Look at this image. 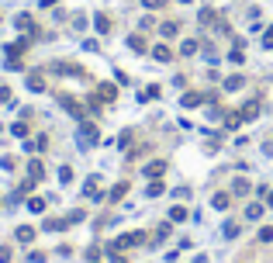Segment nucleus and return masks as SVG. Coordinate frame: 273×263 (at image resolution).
Returning <instances> with one entry per match:
<instances>
[{
    "label": "nucleus",
    "instance_id": "f257e3e1",
    "mask_svg": "<svg viewBox=\"0 0 273 263\" xmlns=\"http://www.w3.org/2000/svg\"><path fill=\"white\" fill-rule=\"evenodd\" d=\"M56 101H59V108H63L66 115H73L76 122H87V104H80V101H76L73 94H59Z\"/></svg>",
    "mask_w": 273,
    "mask_h": 263
},
{
    "label": "nucleus",
    "instance_id": "f03ea898",
    "mask_svg": "<svg viewBox=\"0 0 273 263\" xmlns=\"http://www.w3.org/2000/svg\"><path fill=\"white\" fill-rule=\"evenodd\" d=\"M93 97H97L100 104H114V101H118V83H114V80H107V83H97Z\"/></svg>",
    "mask_w": 273,
    "mask_h": 263
},
{
    "label": "nucleus",
    "instance_id": "7ed1b4c3",
    "mask_svg": "<svg viewBox=\"0 0 273 263\" xmlns=\"http://www.w3.org/2000/svg\"><path fill=\"white\" fill-rule=\"evenodd\" d=\"M166 173H170V163H166V159H152V163L142 166V177H145V180H159V177H166Z\"/></svg>",
    "mask_w": 273,
    "mask_h": 263
},
{
    "label": "nucleus",
    "instance_id": "20e7f679",
    "mask_svg": "<svg viewBox=\"0 0 273 263\" xmlns=\"http://www.w3.org/2000/svg\"><path fill=\"white\" fill-rule=\"evenodd\" d=\"M49 73H56V76H80V80H90L87 69H80L76 63H52L49 66Z\"/></svg>",
    "mask_w": 273,
    "mask_h": 263
},
{
    "label": "nucleus",
    "instance_id": "39448f33",
    "mask_svg": "<svg viewBox=\"0 0 273 263\" xmlns=\"http://www.w3.org/2000/svg\"><path fill=\"white\" fill-rule=\"evenodd\" d=\"M100 138V129L93 122H80V145H97Z\"/></svg>",
    "mask_w": 273,
    "mask_h": 263
},
{
    "label": "nucleus",
    "instance_id": "423d86ee",
    "mask_svg": "<svg viewBox=\"0 0 273 263\" xmlns=\"http://www.w3.org/2000/svg\"><path fill=\"white\" fill-rule=\"evenodd\" d=\"M93 28H97V35H111V31H114L111 14H107V10H97V14H93Z\"/></svg>",
    "mask_w": 273,
    "mask_h": 263
},
{
    "label": "nucleus",
    "instance_id": "0eeeda50",
    "mask_svg": "<svg viewBox=\"0 0 273 263\" xmlns=\"http://www.w3.org/2000/svg\"><path fill=\"white\" fill-rule=\"evenodd\" d=\"M246 83H249V76H246V73H232V76H225V83H221V87H225V94H235V90H242Z\"/></svg>",
    "mask_w": 273,
    "mask_h": 263
},
{
    "label": "nucleus",
    "instance_id": "6e6552de",
    "mask_svg": "<svg viewBox=\"0 0 273 263\" xmlns=\"http://www.w3.org/2000/svg\"><path fill=\"white\" fill-rule=\"evenodd\" d=\"M204 101H207V94H201V90H187V94L180 97V108H187V111H190V108H201Z\"/></svg>",
    "mask_w": 273,
    "mask_h": 263
},
{
    "label": "nucleus",
    "instance_id": "1a4fd4ad",
    "mask_svg": "<svg viewBox=\"0 0 273 263\" xmlns=\"http://www.w3.org/2000/svg\"><path fill=\"white\" fill-rule=\"evenodd\" d=\"M128 49H132V52H138V56H145V52H152L142 31H135V35H128Z\"/></svg>",
    "mask_w": 273,
    "mask_h": 263
},
{
    "label": "nucleus",
    "instance_id": "9d476101",
    "mask_svg": "<svg viewBox=\"0 0 273 263\" xmlns=\"http://www.w3.org/2000/svg\"><path fill=\"white\" fill-rule=\"evenodd\" d=\"M152 59H156V63H170V59H173L170 42H156V45H152Z\"/></svg>",
    "mask_w": 273,
    "mask_h": 263
},
{
    "label": "nucleus",
    "instance_id": "9b49d317",
    "mask_svg": "<svg viewBox=\"0 0 273 263\" xmlns=\"http://www.w3.org/2000/svg\"><path fill=\"white\" fill-rule=\"evenodd\" d=\"M159 94H163V87L159 83H149L145 90H138V104H152V101H159Z\"/></svg>",
    "mask_w": 273,
    "mask_h": 263
},
{
    "label": "nucleus",
    "instance_id": "f8f14e48",
    "mask_svg": "<svg viewBox=\"0 0 273 263\" xmlns=\"http://www.w3.org/2000/svg\"><path fill=\"white\" fill-rule=\"evenodd\" d=\"M128 191H132V184H128V180H118V184H114V187L107 191V201H111V204H118V201L128 194Z\"/></svg>",
    "mask_w": 273,
    "mask_h": 263
},
{
    "label": "nucleus",
    "instance_id": "ddd939ff",
    "mask_svg": "<svg viewBox=\"0 0 273 263\" xmlns=\"http://www.w3.org/2000/svg\"><path fill=\"white\" fill-rule=\"evenodd\" d=\"M24 83H28V90L42 94V90H45V73H38V69H35V73H28V76H24Z\"/></svg>",
    "mask_w": 273,
    "mask_h": 263
},
{
    "label": "nucleus",
    "instance_id": "4468645a",
    "mask_svg": "<svg viewBox=\"0 0 273 263\" xmlns=\"http://www.w3.org/2000/svg\"><path fill=\"white\" fill-rule=\"evenodd\" d=\"M28 177L31 180H45V166H42L38 156H28Z\"/></svg>",
    "mask_w": 273,
    "mask_h": 263
},
{
    "label": "nucleus",
    "instance_id": "2eb2a0df",
    "mask_svg": "<svg viewBox=\"0 0 273 263\" xmlns=\"http://www.w3.org/2000/svg\"><path fill=\"white\" fill-rule=\"evenodd\" d=\"M263 211H267V201H249V204H246V218H249V222H260Z\"/></svg>",
    "mask_w": 273,
    "mask_h": 263
},
{
    "label": "nucleus",
    "instance_id": "dca6fc26",
    "mask_svg": "<svg viewBox=\"0 0 273 263\" xmlns=\"http://www.w3.org/2000/svg\"><path fill=\"white\" fill-rule=\"evenodd\" d=\"M211 208L228 211V208H232V194H228V191H214V197H211Z\"/></svg>",
    "mask_w": 273,
    "mask_h": 263
},
{
    "label": "nucleus",
    "instance_id": "f3484780",
    "mask_svg": "<svg viewBox=\"0 0 273 263\" xmlns=\"http://www.w3.org/2000/svg\"><path fill=\"white\" fill-rule=\"evenodd\" d=\"M10 135H14V138H21V142H24V138H31V125H28V122H21V118H17V122H10Z\"/></svg>",
    "mask_w": 273,
    "mask_h": 263
},
{
    "label": "nucleus",
    "instance_id": "a211bd4d",
    "mask_svg": "<svg viewBox=\"0 0 273 263\" xmlns=\"http://www.w3.org/2000/svg\"><path fill=\"white\" fill-rule=\"evenodd\" d=\"M14 24H17L21 31H31V38L38 35V28H35V17H31V14H17V17H14Z\"/></svg>",
    "mask_w": 273,
    "mask_h": 263
},
{
    "label": "nucleus",
    "instance_id": "6ab92c4d",
    "mask_svg": "<svg viewBox=\"0 0 273 263\" xmlns=\"http://www.w3.org/2000/svg\"><path fill=\"white\" fill-rule=\"evenodd\" d=\"M35 236H38V229H35V225H17V232H14V239H17V243H35Z\"/></svg>",
    "mask_w": 273,
    "mask_h": 263
},
{
    "label": "nucleus",
    "instance_id": "aec40b11",
    "mask_svg": "<svg viewBox=\"0 0 273 263\" xmlns=\"http://www.w3.org/2000/svg\"><path fill=\"white\" fill-rule=\"evenodd\" d=\"M166 236H173V222H163V225L152 232V239H149V243H152V246H159V243H166Z\"/></svg>",
    "mask_w": 273,
    "mask_h": 263
},
{
    "label": "nucleus",
    "instance_id": "412c9836",
    "mask_svg": "<svg viewBox=\"0 0 273 263\" xmlns=\"http://www.w3.org/2000/svg\"><path fill=\"white\" fill-rule=\"evenodd\" d=\"M159 35L163 38H177L180 35V21H159Z\"/></svg>",
    "mask_w": 273,
    "mask_h": 263
},
{
    "label": "nucleus",
    "instance_id": "4be33fe9",
    "mask_svg": "<svg viewBox=\"0 0 273 263\" xmlns=\"http://www.w3.org/2000/svg\"><path fill=\"white\" fill-rule=\"evenodd\" d=\"M197 52H201V42H197V38H183V42H180V56L190 59V56H197Z\"/></svg>",
    "mask_w": 273,
    "mask_h": 263
},
{
    "label": "nucleus",
    "instance_id": "5701e85b",
    "mask_svg": "<svg viewBox=\"0 0 273 263\" xmlns=\"http://www.w3.org/2000/svg\"><path fill=\"white\" fill-rule=\"evenodd\" d=\"M242 122H246V118H242V111H225V132H235Z\"/></svg>",
    "mask_w": 273,
    "mask_h": 263
},
{
    "label": "nucleus",
    "instance_id": "b1692460",
    "mask_svg": "<svg viewBox=\"0 0 273 263\" xmlns=\"http://www.w3.org/2000/svg\"><path fill=\"white\" fill-rule=\"evenodd\" d=\"M249 191H253V184H249L246 177H235V180H232V194L246 197V194H249Z\"/></svg>",
    "mask_w": 273,
    "mask_h": 263
},
{
    "label": "nucleus",
    "instance_id": "393cba45",
    "mask_svg": "<svg viewBox=\"0 0 273 263\" xmlns=\"http://www.w3.org/2000/svg\"><path fill=\"white\" fill-rule=\"evenodd\" d=\"M197 21H201V24H218L221 17H218V10H211V7H201V10H197Z\"/></svg>",
    "mask_w": 273,
    "mask_h": 263
},
{
    "label": "nucleus",
    "instance_id": "a878e982",
    "mask_svg": "<svg viewBox=\"0 0 273 263\" xmlns=\"http://www.w3.org/2000/svg\"><path fill=\"white\" fill-rule=\"evenodd\" d=\"M163 194H166V180H152L145 187V197H163Z\"/></svg>",
    "mask_w": 273,
    "mask_h": 263
},
{
    "label": "nucleus",
    "instance_id": "bb28decb",
    "mask_svg": "<svg viewBox=\"0 0 273 263\" xmlns=\"http://www.w3.org/2000/svg\"><path fill=\"white\" fill-rule=\"evenodd\" d=\"M256 115H260V101H246V104H242V118H246V122H253Z\"/></svg>",
    "mask_w": 273,
    "mask_h": 263
},
{
    "label": "nucleus",
    "instance_id": "cd10ccee",
    "mask_svg": "<svg viewBox=\"0 0 273 263\" xmlns=\"http://www.w3.org/2000/svg\"><path fill=\"white\" fill-rule=\"evenodd\" d=\"M66 225H69V222H63V218H45V222H42V229H45V232H63Z\"/></svg>",
    "mask_w": 273,
    "mask_h": 263
},
{
    "label": "nucleus",
    "instance_id": "c85d7f7f",
    "mask_svg": "<svg viewBox=\"0 0 273 263\" xmlns=\"http://www.w3.org/2000/svg\"><path fill=\"white\" fill-rule=\"evenodd\" d=\"M24 208H28L31 215H42V211H45V197H28V204H24Z\"/></svg>",
    "mask_w": 273,
    "mask_h": 263
},
{
    "label": "nucleus",
    "instance_id": "c756f323",
    "mask_svg": "<svg viewBox=\"0 0 273 263\" xmlns=\"http://www.w3.org/2000/svg\"><path fill=\"white\" fill-rule=\"evenodd\" d=\"M190 218V211L183 208V204H177V208H170V222H187Z\"/></svg>",
    "mask_w": 273,
    "mask_h": 263
},
{
    "label": "nucleus",
    "instance_id": "7c9ffc66",
    "mask_svg": "<svg viewBox=\"0 0 273 263\" xmlns=\"http://www.w3.org/2000/svg\"><path fill=\"white\" fill-rule=\"evenodd\" d=\"M221 236H225V239H235V236H239V222H225V225H221Z\"/></svg>",
    "mask_w": 273,
    "mask_h": 263
},
{
    "label": "nucleus",
    "instance_id": "2f4dec72",
    "mask_svg": "<svg viewBox=\"0 0 273 263\" xmlns=\"http://www.w3.org/2000/svg\"><path fill=\"white\" fill-rule=\"evenodd\" d=\"M256 239H260V243H273V225H263Z\"/></svg>",
    "mask_w": 273,
    "mask_h": 263
},
{
    "label": "nucleus",
    "instance_id": "473e14b6",
    "mask_svg": "<svg viewBox=\"0 0 273 263\" xmlns=\"http://www.w3.org/2000/svg\"><path fill=\"white\" fill-rule=\"evenodd\" d=\"M49 149V135H35V152H45Z\"/></svg>",
    "mask_w": 273,
    "mask_h": 263
},
{
    "label": "nucleus",
    "instance_id": "72a5a7b5",
    "mask_svg": "<svg viewBox=\"0 0 273 263\" xmlns=\"http://www.w3.org/2000/svg\"><path fill=\"white\" fill-rule=\"evenodd\" d=\"M170 0H142V7H149V10H163Z\"/></svg>",
    "mask_w": 273,
    "mask_h": 263
},
{
    "label": "nucleus",
    "instance_id": "f704fd0d",
    "mask_svg": "<svg viewBox=\"0 0 273 263\" xmlns=\"http://www.w3.org/2000/svg\"><path fill=\"white\" fill-rule=\"evenodd\" d=\"M263 49H273V24L263 31Z\"/></svg>",
    "mask_w": 273,
    "mask_h": 263
},
{
    "label": "nucleus",
    "instance_id": "c9c22d12",
    "mask_svg": "<svg viewBox=\"0 0 273 263\" xmlns=\"http://www.w3.org/2000/svg\"><path fill=\"white\" fill-rule=\"evenodd\" d=\"M132 138H135V132L128 129V132H121V138H118V145H121V149H125V145H128V142H132Z\"/></svg>",
    "mask_w": 273,
    "mask_h": 263
},
{
    "label": "nucleus",
    "instance_id": "e433bc0d",
    "mask_svg": "<svg viewBox=\"0 0 273 263\" xmlns=\"http://www.w3.org/2000/svg\"><path fill=\"white\" fill-rule=\"evenodd\" d=\"M69 177H73V170L69 166H59V184H69Z\"/></svg>",
    "mask_w": 273,
    "mask_h": 263
},
{
    "label": "nucleus",
    "instance_id": "4c0bfd02",
    "mask_svg": "<svg viewBox=\"0 0 273 263\" xmlns=\"http://www.w3.org/2000/svg\"><path fill=\"white\" fill-rule=\"evenodd\" d=\"M28 263H45V253H38V250H35V253H28Z\"/></svg>",
    "mask_w": 273,
    "mask_h": 263
},
{
    "label": "nucleus",
    "instance_id": "58836bf2",
    "mask_svg": "<svg viewBox=\"0 0 273 263\" xmlns=\"http://www.w3.org/2000/svg\"><path fill=\"white\" fill-rule=\"evenodd\" d=\"M107 257H111L107 263H128V257H121V253H107Z\"/></svg>",
    "mask_w": 273,
    "mask_h": 263
},
{
    "label": "nucleus",
    "instance_id": "ea45409f",
    "mask_svg": "<svg viewBox=\"0 0 273 263\" xmlns=\"http://www.w3.org/2000/svg\"><path fill=\"white\" fill-rule=\"evenodd\" d=\"M10 260V246H0V263H7Z\"/></svg>",
    "mask_w": 273,
    "mask_h": 263
},
{
    "label": "nucleus",
    "instance_id": "a19ab883",
    "mask_svg": "<svg viewBox=\"0 0 273 263\" xmlns=\"http://www.w3.org/2000/svg\"><path fill=\"white\" fill-rule=\"evenodd\" d=\"M263 152H267V156H273V138H267V142H263Z\"/></svg>",
    "mask_w": 273,
    "mask_h": 263
},
{
    "label": "nucleus",
    "instance_id": "79ce46f5",
    "mask_svg": "<svg viewBox=\"0 0 273 263\" xmlns=\"http://www.w3.org/2000/svg\"><path fill=\"white\" fill-rule=\"evenodd\" d=\"M263 201H267V208H273V191H267V197H263Z\"/></svg>",
    "mask_w": 273,
    "mask_h": 263
},
{
    "label": "nucleus",
    "instance_id": "37998d69",
    "mask_svg": "<svg viewBox=\"0 0 273 263\" xmlns=\"http://www.w3.org/2000/svg\"><path fill=\"white\" fill-rule=\"evenodd\" d=\"M177 3H194V0H177Z\"/></svg>",
    "mask_w": 273,
    "mask_h": 263
},
{
    "label": "nucleus",
    "instance_id": "c03bdc74",
    "mask_svg": "<svg viewBox=\"0 0 273 263\" xmlns=\"http://www.w3.org/2000/svg\"><path fill=\"white\" fill-rule=\"evenodd\" d=\"M0 204H3V197H0Z\"/></svg>",
    "mask_w": 273,
    "mask_h": 263
}]
</instances>
